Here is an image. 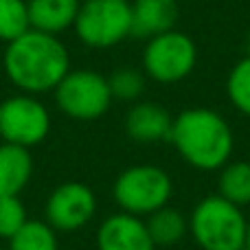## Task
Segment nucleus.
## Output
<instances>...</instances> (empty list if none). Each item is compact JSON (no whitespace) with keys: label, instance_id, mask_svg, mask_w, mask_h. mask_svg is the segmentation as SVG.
Returning <instances> with one entry per match:
<instances>
[{"label":"nucleus","instance_id":"1","mask_svg":"<svg viewBox=\"0 0 250 250\" xmlns=\"http://www.w3.org/2000/svg\"><path fill=\"white\" fill-rule=\"evenodd\" d=\"M2 66L9 82L26 95H44L60 86L70 70V55L57 35L26 31L7 44Z\"/></svg>","mask_w":250,"mask_h":250},{"label":"nucleus","instance_id":"2","mask_svg":"<svg viewBox=\"0 0 250 250\" xmlns=\"http://www.w3.org/2000/svg\"><path fill=\"white\" fill-rule=\"evenodd\" d=\"M169 143L187 165L200 171H215L233 156L235 134L220 112L208 108H189L173 119Z\"/></svg>","mask_w":250,"mask_h":250},{"label":"nucleus","instance_id":"3","mask_svg":"<svg viewBox=\"0 0 250 250\" xmlns=\"http://www.w3.org/2000/svg\"><path fill=\"white\" fill-rule=\"evenodd\" d=\"M248 217L242 207L220 193L207 195L189 215V233L202 250H242L246 244Z\"/></svg>","mask_w":250,"mask_h":250},{"label":"nucleus","instance_id":"4","mask_svg":"<svg viewBox=\"0 0 250 250\" xmlns=\"http://www.w3.org/2000/svg\"><path fill=\"white\" fill-rule=\"evenodd\" d=\"M173 193V182L165 169L156 165H134L123 169L112 187L117 207L123 213L147 217L167 207Z\"/></svg>","mask_w":250,"mask_h":250},{"label":"nucleus","instance_id":"5","mask_svg":"<svg viewBox=\"0 0 250 250\" xmlns=\"http://www.w3.org/2000/svg\"><path fill=\"white\" fill-rule=\"evenodd\" d=\"M73 29L86 46L112 48L132 35V4L129 0H83Z\"/></svg>","mask_w":250,"mask_h":250},{"label":"nucleus","instance_id":"6","mask_svg":"<svg viewBox=\"0 0 250 250\" xmlns=\"http://www.w3.org/2000/svg\"><path fill=\"white\" fill-rule=\"evenodd\" d=\"M53 92L60 112L75 121H95L104 117L112 104L108 77L90 68H70Z\"/></svg>","mask_w":250,"mask_h":250},{"label":"nucleus","instance_id":"7","mask_svg":"<svg viewBox=\"0 0 250 250\" xmlns=\"http://www.w3.org/2000/svg\"><path fill=\"white\" fill-rule=\"evenodd\" d=\"M198 64V46L182 31H167L147 40L143 53V70L158 83H178L193 73Z\"/></svg>","mask_w":250,"mask_h":250},{"label":"nucleus","instance_id":"8","mask_svg":"<svg viewBox=\"0 0 250 250\" xmlns=\"http://www.w3.org/2000/svg\"><path fill=\"white\" fill-rule=\"evenodd\" d=\"M51 132V114L35 95H13L0 104V138L9 145L31 147L44 143Z\"/></svg>","mask_w":250,"mask_h":250},{"label":"nucleus","instance_id":"9","mask_svg":"<svg viewBox=\"0 0 250 250\" xmlns=\"http://www.w3.org/2000/svg\"><path fill=\"white\" fill-rule=\"evenodd\" d=\"M97 213V195L83 182H64L48 193L44 204L46 224L55 233H77Z\"/></svg>","mask_w":250,"mask_h":250},{"label":"nucleus","instance_id":"10","mask_svg":"<svg viewBox=\"0 0 250 250\" xmlns=\"http://www.w3.org/2000/svg\"><path fill=\"white\" fill-rule=\"evenodd\" d=\"M97 250H156L143 217L114 213L97 230Z\"/></svg>","mask_w":250,"mask_h":250},{"label":"nucleus","instance_id":"11","mask_svg":"<svg viewBox=\"0 0 250 250\" xmlns=\"http://www.w3.org/2000/svg\"><path fill=\"white\" fill-rule=\"evenodd\" d=\"M171 125L173 117L154 101L134 104L125 117V132L138 145H156L160 141H169Z\"/></svg>","mask_w":250,"mask_h":250},{"label":"nucleus","instance_id":"12","mask_svg":"<svg viewBox=\"0 0 250 250\" xmlns=\"http://www.w3.org/2000/svg\"><path fill=\"white\" fill-rule=\"evenodd\" d=\"M132 35L156 38L173 29L178 20L176 0H132Z\"/></svg>","mask_w":250,"mask_h":250},{"label":"nucleus","instance_id":"13","mask_svg":"<svg viewBox=\"0 0 250 250\" xmlns=\"http://www.w3.org/2000/svg\"><path fill=\"white\" fill-rule=\"evenodd\" d=\"M31 29L48 35H60L75 26L82 0H26Z\"/></svg>","mask_w":250,"mask_h":250},{"label":"nucleus","instance_id":"14","mask_svg":"<svg viewBox=\"0 0 250 250\" xmlns=\"http://www.w3.org/2000/svg\"><path fill=\"white\" fill-rule=\"evenodd\" d=\"M33 176V158L26 147L0 145V195H20Z\"/></svg>","mask_w":250,"mask_h":250},{"label":"nucleus","instance_id":"15","mask_svg":"<svg viewBox=\"0 0 250 250\" xmlns=\"http://www.w3.org/2000/svg\"><path fill=\"white\" fill-rule=\"evenodd\" d=\"M145 224H147L149 237L156 248L176 246L189 233V217H185L178 208H171L169 204L158 208V211H154L151 215H147Z\"/></svg>","mask_w":250,"mask_h":250},{"label":"nucleus","instance_id":"16","mask_svg":"<svg viewBox=\"0 0 250 250\" xmlns=\"http://www.w3.org/2000/svg\"><path fill=\"white\" fill-rule=\"evenodd\" d=\"M217 193L224 200L246 207L250 204V163L246 160H233L220 169L217 178Z\"/></svg>","mask_w":250,"mask_h":250},{"label":"nucleus","instance_id":"17","mask_svg":"<svg viewBox=\"0 0 250 250\" xmlns=\"http://www.w3.org/2000/svg\"><path fill=\"white\" fill-rule=\"evenodd\" d=\"M7 250H57V233L40 220H26V224L9 239Z\"/></svg>","mask_w":250,"mask_h":250},{"label":"nucleus","instance_id":"18","mask_svg":"<svg viewBox=\"0 0 250 250\" xmlns=\"http://www.w3.org/2000/svg\"><path fill=\"white\" fill-rule=\"evenodd\" d=\"M31 31L26 0H0V42H13Z\"/></svg>","mask_w":250,"mask_h":250},{"label":"nucleus","instance_id":"19","mask_svg":"<svg viewBox=\"0 0 250 250\" xmlns=\"http://www.w3.org/2000/svg\"><path fill=\"white\" fill-rule=\"evenodd\" d=\"M226 95L235 110L250 119V55L242 57L230 68L226 79Z\"/></svg>","mask_w":250,"mask_h":250},{"label":"nucleus","instance_id":"20","mask_svg":"<svg viewBox=\"0 0 250 250\" xmlns=\"http://www.w3.org/2000/svg\"><path fill=\"white\" fill-rule=\"evenodd\" d=\"M112 99L136 101L145 90V77L136 68H117L108 79Z\"/></svg>","mask_w":250,"mask_h":250},{"label":"nucleus","instance_id":"21","mask_svg":"<svg viewBox=\"0 0 250 250\" xmlns=\"http://www.w3.org/2000/svg\"><path fill=\"white\" fill-rule=\"evenodd\" d=\"M26 220V207L20 195H0V237L9 242Z\"/></svg>","mask_w":250,"mask_h":250},{"label":"nucleus","instance_id":"22","mask_svg":"<svg viewBox=\"0 0 250 250\" xmlns=\"http://www.w3.org/2000/svg\"><path fill=\"white\" fill-rule=\"evenodd\" d=\"M244 248L250 250V220H248V226H246V244H244Z\"/></svg>","mask_w":250,"mask_h":250},{"label":"nucleus","instance_id":"23","mask_svg":"<svg viewBox=\"0 0 250 250\" xmlns=\"http://www.w3.org/2000/svg\"><path fill=\"white\" fill-rule=\"evenodd\" d=\"M242 250H246V248H242Z\"/></svg>","mask_w":250,"mask_h":250},{"label":"nucleus","instance_id":"24","mask_svg":"<svg viewBox=\"0 0 250 250\" xmlns=\"http://www.w3.org/2000/svg\"><path fill=\"white\" fill-rule=\"evenodd\" d=\"M0 250H4V248H0Z\"/></svg>","mask_w":250,"mask_h":250}]
</instances>
